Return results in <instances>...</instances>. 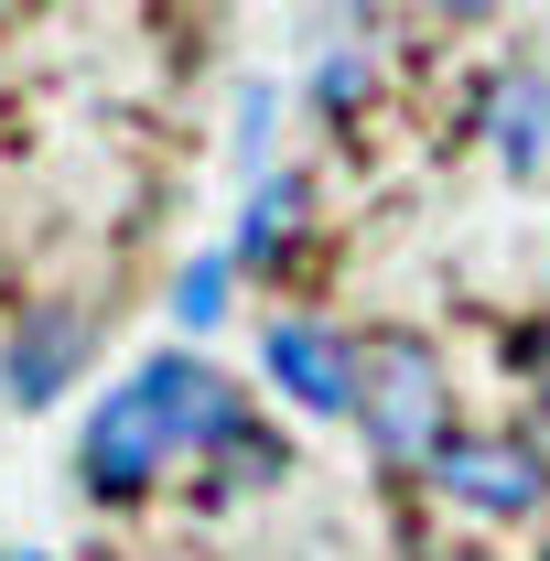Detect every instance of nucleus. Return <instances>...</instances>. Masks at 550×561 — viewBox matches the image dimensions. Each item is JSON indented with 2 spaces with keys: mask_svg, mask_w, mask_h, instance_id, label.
Returning a JSON list of instances; mask_svg holds the SVG:
<instances>
[{
  "mask_svg": "<svg viewBox=\"0 0 550 561\" xmlns=\"http://www.w3.org/2000/svg\"><path fill=\"white\" fill-rule=\"evenodd\" d=\"M87 356H98V302H66V291L22 302L0 324V400L11 411H55L76 378H87Z\"/></svg>",
  "mask_w": 550,
  "mask_h": 561,
  "instance_id": "nucleus-3",
  "label": "nucleus"
},
{
  "mask_svg": "<svg viewBox=\"0 0 550 561\" xmlns=\"http://www.w3.org/2000/svg\"><path fill=\"white\" fill-rule=\"evenodd\" d=\"M206 465H216V486H280V476H291V443H280L271 421L249 411V421H238V432L206 454Z\"/></svg>",
  "mask_w": 550,
  "mask_h": 561,
  "instance_id": "nucleus-8",
  "label": "nucleus"
},
{
  "mask_svg": "<svg viewBox=\"0 0 550 561\" xmlns=\"http://www.w3.org/2000/svg\"><path fill=\"white\" fill-rule=\"evenodd\" d=\"M249 421V389L238 378H216L206 356L162 346L130 367V389H108L87 432H76V486L98 496V507H140V496L173 476V454H216L227 432Z\"/></svg>",
  "mask_w": 550,
  "mask_h": 561,
  "instance_id": "nucleus-1",
  "label": "nucleus"
},
{
  "mask_svg": "<svg viewBox=\"0 0 550 561\" xmlns=\"http://www.w3.org/2000/svg\"><path fill=\"white\" fill-rule=\"evenodd\" d=\"M0 561H44V551H0Z\"/></svg>",
  "mask_w": 550,
  "mask_h": 561,
  "instance_id": "nucleus-13",
  "label": "nucleus"
},
{
  "mask_svg": "<svg viewBox=\"0 0 550 561\" xmlns=\"http://www.w3.org/2000/svg\"><path fill=\"white\" fill-rule=\"evenodd\" d=\"M432 11H443V22H485L496 0H432Z\"/></svg>",
  "mask_w": 550,
  "mask_h": 561,
  "instance_id": "nucleus-12",
  "label": "nucleus"
},
{
  "mask_svg": "<svg viewBox=\"0 0 550 561\" xmlns=\"http://www.w3.org/2000/svg\"><path fill=\"white\" fill-rule=\"evenodd\" d=\"M227 280H238L227 249H206V260L173 271V324H184V335H216V324H227Z\"/></svg>",
  "mask_w": 550,
  "mask_h": 561,
  "instance_id": "nucleus-9",
  "label": "nucleus"
},
{
  "mask_svg": "<svg viewBox=\"0 0 550 561\" xmlns=\"http://www.w3.org/2000/svg\"><path fill=\"white\" fill-rule=\"evenodd\" d=\"M485 151H496L507 173H540L550 162V76L540 66H507L485 87Z\"/></svg>",
  "mask_w": 550,
  "mask_h": 561,
  "instance_id": "nucleus-6",
  "label": "nucleus"
},
{
  "mask_svg": "<svg viewBox=\"0 0 550 561\" xmlns=\"http://www.w3.org/2000/svg\"><path fill=\"white\" fill-rule=\"evenodd\" d=\"M421 476H432V496H454L465 518H540L550 454L529 443V432H454Z\"/></svg>",
  "mask_w": 550,
  "mask_h": 561,
  "instance_id": "nucleus-4",
  "label": "nucleus"
},
{
  "mask_svg": "<svg viewBox=\"0 0 550 561\" xmlns=\"http://www.w3.org/2000/svg\"><path fill=\"white\" fill-rule=\"evenodd\" d=\"M291 238H302V173H260V184H249V216H238V249H227V260H249V271H280V260H291Z\"/></svg>",
  "mask_w": 550,
  "mask_h": 561,
  "instance_id": "nucleus-7",
  "label": "nucleus"
},
{
  "mask_svg": "<svg viewBox=\"0 0 550 561\" xmlns=\"http://www.w3.org/2000/svg\"><path fill=\"white\" fill-rule=\"evenodd\" d=\"M356 432L378 465H432L454 443V400H443V356L411 324L356 335Z\"/></svg>",
  "mask_w": 550,
  "mask_h": 561,
  "instance_id": "nucleus-2",
  "label": "nucleus"
},
{
  "mask_svg": "<svg viewBox=\"0 0 550 561\" xmlns=\"http://www.w3.org/2000/svg\"><path fill=\"white\" fill-rule=\"evenodd\" d=\"M260 367H271V389L291 411H313V421L356 411V335L324 324V313H271L260 324Z\"/></svg>",
  "mask_w": 550,
  "mask_h": 561,
  "instance_id": "nucleus-5",
  "label": "nucleus"
},
{
  "mask_svg": "<svg viewBox=\"0 0 550 561\" xmlns=\"http://www.w3.org/2000/svg\"><path fill=\"white\" fill-rule=\"evenodd\" d=\"M271 140H280V87H238V173H249V184L280 173Z\"/></svg>",
  "mask_w": 550,
  "mask_h": 561,
  "instance_id": "nucleus-11",
  "label": "nucleus"
},
{
  "mask_svg": "<svg viewBox=\"0 0 550 561\" xmlns=\"http://www.w3.org/2000/svg\"><path fill=\"white\" fill-rule=\"evenodd\" d=\"M367 87H378V66H367V44H335V55H324V66H313V108H324V119H356V108H367Z\"/></svg>",
  "mask_w": 550,
  "mask_h": 561,
  "instance_id": "nucleus-10",
  "label": "nucleus"
}]
</instances>
